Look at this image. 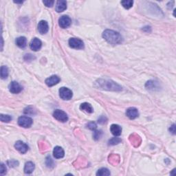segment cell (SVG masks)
I'll return each mask as SVG.
<instances>
[{
  "mask_svg": "<svg viewBox=\"0 0 176 176\" xmlns=\"http://www.w3.org/2000/svg\"><path fill=\"white\" fill-rule=\"evenodd\" d=\"M101 136H102V132H101V131H99V130H94V131L93 137H94V140H98L100 138H101Z\"/></svg>",
  "mask_w": 176,
  "mask_h": 176,
  "instance_id": "484cf974",
  "label": "cell"
},
{
  "mask_svg": "<svg viewBox=\"0 0 176 176\" xmlns=\"http://www.w3.org/2000/svg\"><path fill=\"white\" fill-rule=\"evenodd\" d=\"M80 109L81 110H83V111H85L87 112V113H92L94 112V109H93V107L90 104L87 103H82L81 106H80Z\"/></svg>",
  "mask_w": 176,
  "mask_h": 176,
  "instance_id": "d6986e66",
  "label": "cell"
},
{
  "mask_svg": "<svg viewBox=\"0 0 176 176\" xmlns=\"http://www.w3.org/2000/svg\"><path fill=\"white\" fill-rule=\"evenodd\" d=\"M56 11L57 13H61L67 9V1L65 0H59L56 4Z\"/></svg>",
  "mask_w": 176,
  "mask_h": 176,
  "instance_id": "9a60e30c",
  "label": "cell"
},
{
  "mask_svg": "<svg viewBox=\"0 0 176 176\" xmlns=\"http://www.w3.org/2000/svg\"><path fill=\"white\" fill-rule=\"evenodd\" d=\"M169 131L171 132L173 134H175V124H173L171 127L169 129Z\"/></svg>",
  "mask_w": 176,
  "mask_h": 176,
  "instance_id": "1f68e13d",
  "label": "cell"
},
{
  "mask_svg": "<svg viewBox=\"0 0 176 176\" xmlns=\"http://www.w3.org/2000/svg\"><path fill=\"white\" fill-rule=\"evenodd\" d=\"M60 78H59L58 76L52 75L51 76V77H48V79H46L45 82H46V85H48V87H52V86L58 84L59 82H60Z\"/></svg>",
  "mask_w": 176,
  "mask_h": 176,
  "instance_id": "8fae6325",
  "label": "cell"
},
{
  "mask_svg": "<svg viewBox=\"0 0 176 176\" xmlns=\"http://www.w3.org/2000/svg\"><path fill=\"white\" fill-rule=\"evenodd\" d=\"M8 164H9L10 167H15V166H18L19 162L17 161L14 160H11L8 162Z\"/></svg>",
  "mask_w": 176,
  "mask_h": 176,
  "instance_id": "f546056e",
  "label": "cell"
},
{
  "mask_svg": "<svg viewBox=\"0 0 176 176\" xmlns=\"http://www.w3.org/2000/svg\"><path fill=\"white\" fill-rule=\"evenodd\" d=\"M110 132H112V134H113L114 136H119L120 135H121L122 128L121 127L118 125V124H113L110 127Z\"/></svg>",
  "mask_w": 176,
  "mask_h": 176,
  "instance_id": "2e32d148",
  "label": "cell"
},
{
  "mask_svg": "<svg viewBox=\"0 0 176 176\" xmlns=\"http://www.w3.org/2000/svg\"><path fill=\"white\" fill-rule=\"evenodd\" d=\"M6 173V165H4V164L1 163V170H0V174L1 175H5Z\"/></svg>",
  "mask_w": 176,
  "mask_h": 176,
  "instance_id": "83f0119b",
  "label": "cell"
},
{
  "mask_svg": "<svg viewBox=\"0 0 176 176\" xmlns=\"http://www.w3.org/2000/svg\"><path fill=\"white\" fill-rule=\"evenodd\" d=\"M16 44L20 48H25L27 46V39L25 36H19L16 39Z\"/></svg>",
  "mask_w": 176,
  "mask_h": 176,
  "instance_id": "e0dca14e",
  "label": "cell"
},
{
  "mask_svg": "<svg viewBox=\"0 0 176 176\" xmlns=\"http://www.w3.org/2000/svg\"><path fill=\"white\" fill-rule=\"evenodd\" d=\"M0 119H1V121L3 122H9L12 120V117L9 115L1 114V116H0Z\"/></svg>",
  "mask_w": 176,
  "mask_h": 176,
  "instance_id": "cb8c5ba5",
  "label": "cell"
},
{
  "mask_svg": "<svg viewBox=\"0 0 176 176\" xmlns=\"http://www.w3.org/2000/svg\"><path fill=\"white\" fill-rule=\"evenodd\" d=\"M23 89L22 86L17 81L11 82L9 85V91L13 94H19Z\"/></svg>",
  "mask_w": 176,
  "mask_h": 176,
  "instance_id": "ba28073f",
  "label": "cell"
},
{
  "mask_svg": "<svg viewBox=\"0 0 176 176\" xmlns=\"http://www.w3.org/2000/svg\"><path fill=\"white\" fill-rule=\"evenodd\" d=\"M53 155H54V157L57 159L62 158L65 155L64 150H63L62 147H55L54 148V150H53Z\"/></svg>",
  "mask_w": 176,
  "mask_h": 176,
  "instance_id": "5bb4252c",
  "label": "cell"
},
{
  "mask_svg": "<svg viewBox=\"0 0 176 176\" xmlns=\"http://www.w3.org/2000/svg\"><path fill=\"white\" fill-rule=\"evenodd\" d=\"M110 171L108 170L107 168H101L98 170L97 173V175H99V176H107V175H110Z\"/></svg>",
  "mask_w": 176,
  "mask_h": 176,
  "instance_id": "44dd1931",
  "label": "cell"
},
{
  "mask_svg": "<svg viewBox=\"0 0 176 176\" xmlns=\"http://www.w3.org/2000/svg\"><path fill=\"white\" fill-rule=\"evenodd\" d=\"M107 118L105 117V116H101V117L99 118V120H98V122L100 124H104L107 122Z\"/></svg>",
  "mask_w": 176,
  "mask_h": 176,
  "instance_id": "4dcf8cb0",
  "label": "cell"
},
{
  "mask_svg": "<svg viewBox=\"0 0 176 176\" xmlns=\"http://www.w3.org/2000/svg\"><path fill=\"white\" fill-rule=\"evenodd\" d=\"M104 39L112 45H118L122 42V37L119 32L107 29L103 32Z\"/></svg>",
  "mask_w": 176,
  "mask_h": 176,
  "instance_id": "7a4b0ae2",
  "label": "cell"
},
{
  "mask_svg": "<svg viewBox=\"0 0 176 176\" xmlns=\"http://www.w3.org/2000/svg\"><path fill=\"white\" fill-rule=\"evenodd\" d=\"M32 119L28 116H22L18 118V124L24 128H29L32 124Z\"/></svg>",
  "mask_w": 176,
  "mask_h": 176,
  "instance_id": "277c9868",
  "label": "cell"
},
{
  "mask_svg": "<svg viewBox=\"0 0 176 176\" xmlns=\"http://www.w3.org/2000/svg\"><path fill=\"white\" fill-rule=\"evenodd\" d=\"M15 3H17V4H22L24 2V1H14Z\"/></svg>",
  "mask_w": 176,
  "mask_h": 176,
  "instance_id": "d6a6232c",
  "label": "cell"
},
{
  "mask_svg": "<svg viewBox=\"0 0 176 176\" xmlns=\"http://www.w3.org/2000/svg\"><path fill=\"white\" fill-rule=\"evenodd\" d=\"M69 46L70 48L77 50H82L84 48V43L80 39L71 38L69 40Z\"/></svg>",
  "mask_w": 176,
  "mask_h": 176,
  "instance_id": "5b68a950",
  "label": "cell"
},
{
  "mask_svg": "<svg viewBox=\"0 0 176 176\" xmlns=\"http://www.w3.org/2000/svg\"><path fill=\"white\" fill-rule=\"evenodd\" d=\"M126 115L131 120H134L135 118H138L139 113L138 109L135 107H129L127 109Z\"/></svg>",
  "mask_w": 176,
  "mask_h": 176,
  "instance_id": "4fadbf2b",
  "label": "cell"
},
{
  "mask_svg": "<svg viewBox=\"0 0 176 176\" xmlns=\"http://www.w3.org/2000/svg\"><path fill=\"white\" fill-rule=\"evenodd\" d=\"M71 24H72V20L69 16L63 15L59 18V24L61 28H67L71 25Z\"/></svg>",
  "mask_w": 176,
  "mask_h": 176,
  "instance_id": "52a82bcc",
  "label": "cell"
},
{
  "mask_svg": "<svg viewBox=\"0 0 176 176\" xmlns=\"http://www.w3.org/2000/svg\"><path fill=\"white\" fill-rule=\"evenodd\" d=\"M94 85L98 89L108 91H120L122 87L112 80L99 79L95 82Z\"/></svg>",
  "mask_w": 176,
  "mask_h": 176,
  "instance_id": "6da1fadb",
  "label": "cell"
},
{
  "mask_svg": "<svg viewBox=\"0 0 176 176\" xmlns=\"http://www.w3.org/2000/svg\"><path fill=\"white\" fill-rule=\"evenodd\" d=\"M35 168L34 164L32 162H28L25 164V167H24V172L26 174H30L32 173Z\"/></svg>",
  "mask_w": 176,
  "mask_h": 176,
  "instance_id": "ac0fdd59",
  "label": "cell"
},
{
  "mask_svg": "<svg viewBox=\"0 0 176 176\" xmlns=\"http://www.w3.org/2000/svg\"><path fill=\"white\" fill-rule=\"evenodd\" d=\"M43 3L44 4L45 6L47 7H52L53 4H54V1H51V0H50V1H43Z\"/></svg>",
  "mask_w": 176,
  "mask_h": 176,
  "instance_id": "f1b7e54d",
  "label": "cell"
},
{
  "mask_svg": "<svg viewBox=\"0 0 176 176\" xmlns=\"http://www.w3.org/2000/svg\"><path fill=\"white\" fill-rule=\"evenodd\" d=\"M9 76V69L6 66L3 65L1 67V78L2 79H6Z\"/></svg>",
  "mask_w": 176,
  "mask_h": 176,
  "instance_id": "7402d4cb",
  "label": "cell"
},
{
  "mask_svg": "<svg viewBox=\"0 0 176 176\" xmlns=\"http://www.w3.org/2000/svg\"><path fill=\"white\" fill-rule=\"evenodd\" d=\"M37 28L40 34H46L47 32H48L49 30V26H48V24L46 21H41L39 22L38 26H37Z\"/></svg>",
  "mask_w": 176,
  "mask_h": 176,
  "instance_id": "7c38bea8",
  "label": "cell"
},
{
  "mask_svg": "<svg viewBox=\"0 0 176 176\" xmlns=\"http://www.w3.org/2000/svg\"><path fill=\"white\" fill-rule=\"evenodd\" d=\"M121 142V139L119 138H117V137H114V138H112L109 140V145H117L118 143Z\"/></svg>",
  "mask_w": 176,
  "mask_h": 176,
  "instance_id": "d4e9b609",
  "label": "cell"
},
{
  "mask_svg": "<svg viewBox=\"0 0 176 176\" xmlns=\"http://www.w3.org/2000/svg\"><path fill=\"white\" fill-rule=\"evenodd\" d=\"M42 46V42L41 41L40 39L38 38H34L33 39L31 40L30 43V48L32 50L36 51L39 50Z\"/></svg>",
  "mask_w": 176,
  "mask_h": 176,
  "instance_id": "30bf717a",
  "label": "cell"
},
{
  "mask_svg": "<svg viewBox=\"0 0 176 176\" xmlns=\"http://www.w3.org/2000/svg\"><path fill=\"white\" fill-rule=\"evenodd\" d=\"M87 127L88 129H89L94 131V130H96V129H97V124L95 123V122H90L87 124Z\"/></svg>",
  "mask_w": 176,
  "mask_h": 176,
  "instance_id": "4316f807",
  "label": "cell"
},
{
  "mask_svg": "<svg viewBox=\"0 0 176 176\" xmlns=\"http://www.w3.org/2000/svg\"><path fill=\"white\" fill-rule=\"evenodd\" d=\"M53 116L55 119L62 122H65L68 120V116H67V114L61 109L55 110L53 113Z\"/></svg>",
  "mask_w": 176,
  "mask_h": 176,
  "instance_id": "8992f818",
  "label": "cell"
},
{
  "mask_svg": "<svg viewBox=\"0 0 176 176\" xmlns=\"http://www.w3.org/2000/svg\"><path fill=\"white\" fill-rule=\"evenodd\" d=\"M59 97L61 99L65 101H68V100L72 99L73 97V93L71 89L69 88L62 87L59 89Z\"/></svg>",
  "mask_w": 176,
  "mask_h": 176,
  "instance_id": "3957f363",
  "label": "cell"
},
{
  "mask_svg": "<svg viewBox=\"0 0 176 176\" xmlns=\"http://www.w3.org/2000/svg\"><path fill=\"white\" fill-rule=\"evenodd\" d=\"M145 87H146L147 89H149V90H155V89L157 88V83L154 81H149L147 82Z\"/></svg>",
  "mask_w": 176,
  "mask_h": 176,
  "instance_id": "ffe728a7",
  "label": "cell"
},
{
  "mask_svg": "<svg viewBox=\"0 0 176 176\" xmlns=\"http://www.w3.org/2000/svg\"><path fill=\"white\" fill-rule=\"evenodd\" d=\"M15 147L17 150L22 154H24L27 152L28 150V146L26 143H24L22 141H17L15 144Z\"/></svg>",
  "mask_w": 176,
  "mask_h": 176,
  "instance_id": "9c48e42d",
  "label": "cell"
},
{
  "mask_svg": "<svg viewBox=\"0 0 176 176\" xmlns=\"http://www.w3.org/2000/svg\"><path fill=\"white\" fill-rule=\"evenodd\" d=\"M121 4L124 9H129L133 6L134 1H132V0H124V1H121Z\"/></svg>",
  "mask_w": 176,
  "mask_h": 176,
  "instance_id": "603a6c76",
  "label": "cell"
}]
</instances>
